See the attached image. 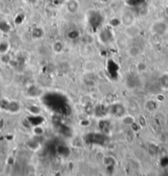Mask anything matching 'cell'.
<instances>
[{
	"instance_id": "5",
	"label": "cell",
	"mask_w": 168,
	"mask_h": 176,
	"mask_svg": "<svg viewBox=\"0 0 168 176\" xmlns=\"http://www.w3.org/2000/svg\"><path fill=\"white\" fill-rule=\"evenodd\" d=\"M54 49L57 51V52H60V50H62V49H63V44H62V43H61L60 41H57V42L54 43Z\"/></svg>"
},
{
	"instance_id": "1",
	"label": "cell",
	"mask_w": 168,
	"mask_h": 176,
	"mask_svg": "<svg viewBox=\"0 0 168 176\" xmlns=\"http://www.w3.org/2000/svg\"><path fill=\"white\" fill-rule=\"evenodd\" d=\"M152 29L153 31L157 33V34H163L166 30V25L164 22H157L153 24L152 26Z\"/></svg>"
},
{
	"instance_id": "4",
	"label": "cell",
	"mask_w": 168,
	"mask_h": 176,
	"mask_svg": "<svg viewBox=\"0 0 168 176\" xmlns=\"http://www.w3.org/2000/svg\"><path fill=\"white\" fill-rule=\"evenodd\" d=\"M127 34L131 36H134V35H138L139 33V29L136 26H128V28L126 30Z\"/></svg>"
},
{
	"instance_id": "6",
	"label": "cell",
	"mask_w": 168,
	"mask_h": 176,
	"mask_svg": "<svg viewBox=\"0 0 168 176\" xmlns=\"http://www.w3.org/2000/svg\"><path fill=\"white\" fill-rule=\"evenodd\" d=\"M54 1L58 4H62L65 2V0H54Z\"/></svg>"
},
{
	"instance_id": "3",
	"label": "cell",
	"mask_w": 168,
	"mask_h": 176,
	"mask_svg": "<svg viewBox=\"0 0 168 176\" xmlns=\"http://www.w3.org/2000/svg\"><path fill=\"white\" fill-rule=\"evenodd\" d=\"M133 20V16L132 13H125L124 15L123 16V22L126 26H130L132 24Z\"/></svg>"
},
{
	"instance_id": "2",
	"label": "cell",
	"mask_w": 168,
	"mask_h": 176,
	"mask_svg": "<svg viewBox=\"0 0 168 176\" xmlns=\"http://www.w3.org/2000/svg\"><path fill=\"white\" fill-rule=\"evenodd\" d=\"M67 9L71 13H76L77 10L78 9V3L76 0H69L67 3Z\"/></svg>"
}]
</instances>
